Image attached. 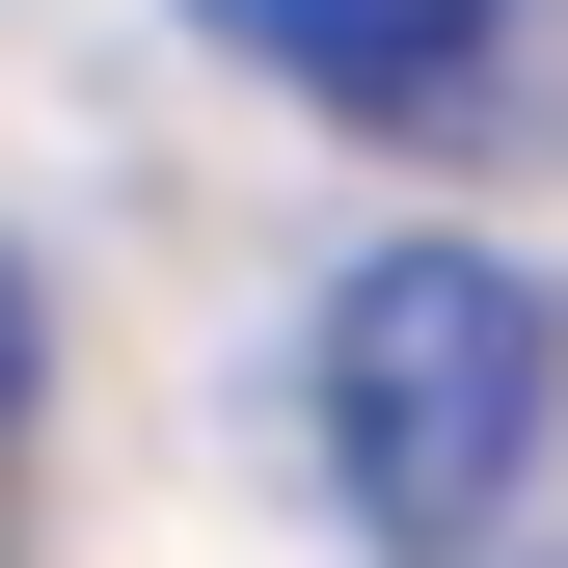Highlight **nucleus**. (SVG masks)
Here are the masks:
<instances>
[{
    "label": "nucleus",
    "mask_w": 568,
    "mask_h": 568,
    "mask_svg": "<svg viewBox=\"0 0 568 568\" xmlns=\"http://www.w3.org/2000/svg\"><path fill=\"white\" fill-rule=\"evenodd\" d=\"M217 54H271L298 109H406V135H460L487 109V0H190Z\"/></svg>",
    "instance_id": "nucleus-2"
},
{
    "label": "nucleus",
    "mask_w": 568,
    "mask_h": 568,
    "mask_svg": "<svg viewBox=\"0 0 568 568\" xmlns=\"http://www.w3.org/2000/svg\"><path fill=\"white\" fill-rule=\"evenodd\" d=\"M0 434H28V271H0Z\"/></svg>",
    "instance_id": "nucleus-3"
},
{
    "label": "nucleus",
    "mask_w": 568,
    "mask_h": 568,
    "mask_svg": "<svg viewBox=\"0 0 568 568\" xmlns=\"http://www.w3.org/2000/svg\"><path fill=\"white\" fill-rule=\"evenodd\" d=\"M541 434H568V298L515 244H379L325 298V487L379 568H460L541 487Z\"/></svg>",
    "instance_id": "nucleus-1"
}]
</instances>
